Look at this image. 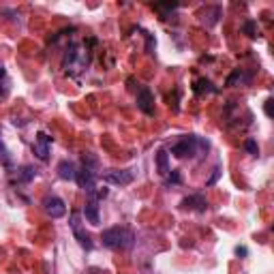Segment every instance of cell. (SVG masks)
<instances>
[{
  "mask_svg": "<svg viewBox=\"0 0 274 274\" xmlns=\"http://www.w3.org/2000/svg\"><path fill=\"white\" fill-rule=\"evenodd\" d=\"M90 62V54L88 50L79 48L77 43L69 45L67 51H65V58H62V69L69 73V75H77L81 73Z\"/></svg>",
  "mask_w": 274,
  "mask_h": 274,
  "instance_id": "1",
  "label": "cell"
},
{
  "mask_svg": "<svg viewBox=\"0 0 274 274\" xmlns=\"http://www.w3.org/2000/svg\"><path fill=\"white\" fill-rule=\"evenodd\" d=\"M101 240H103V247H107V249L125 250V249L133 247L135 236H133V231L126 229V227H109V229H105L101 234Z\"/></svg>",
  "mask_w": 274,
  "mask_h": 274,
  "instance_id": "2",
  "label": "cell"
},
{
  "mask_svg": "<svg viewBox=\"0 0 274 274\" xmlns=\"http://www.w3.org/2000/svg\"><path fill=\"white\" fill-rule=\"evenodd\" d=\"M197 148L208 150L210 146H208V142H203L199 137H184V139H180L178 144L172 146V154L178 156V159H186V156L197 154Z\"/></svg>",
  "mask_w": 274,
  "mask_h": 274,
  "instance_id": "3",
  "label": "cell"
},
{
  "mask_svg": "<svg viewBox=\"0 0 274 274\" xmlns=\"http://www.w3.org/2000/svg\"><path fill=\"white\" fill-rule=\"evenodd\" d=\"M71 229H73L75 240H77L86 250H92V247H95V244H92V238L86 234V229L81 227V214L79 212H73L71 214Z\"/></svg>",
  "mask_w": 274,
  "mask_h": 274,
  "instance_id": "4",
  "label": "cell"
},
{
  "mask_svg": "<svg viewBox=\"0 0 274 274\" xmlns=\"http://www.w3.org/2000/svg\"><path fill=\"white\" fill-rule=\"evenodd\" d=\"M50 146H51V137L48 135V133H39L37 139H34V144H32L34 156H37L39 161L48 163L50 161Z\"/></svg>",
  "mask_w": 274,
  "mask_h": 274,
  "instance_id": "5",
  "label": "cell"
},
{
  "mask_svg": "<svg viewBox=\"0 0 274 274\" xmlns=\"http://www.w3.org/2000/svg\"><path fill=\"white\" fill-rule=\"evenodd\" d=\"M103 180L107 184H118V186H126L135 180V174L131 170H109L107 174L103 176Z\"/></svg>",
  "mask_w": 274,
  "mask_h": 274,
  "instance_id": "6",
  "label": "cell"
},
{
  "mask_svg": "<svg viewBox=\"0 0 274 274\" xmlns=\"http://www.w3.org/2000/svg\"><path fill=\"white\" fill-rule=\"evenodd\" d=\"M43 210L48 212V217H51V219H60V217H65V214H67L65 201H62L60 197H56V195L45 197V199H43Z\"/></svg>",
  "mask_w": 274,
  "mask_h": 274,
  "instance_id": "7",
  "label": "cell"
},
{
  "mask_svg": "<svg viewBox=\"0 0 274 274\" xmlns=\"http://www.w3.org/2000/svg\"><path fill=\"white\" fill-rule=\"evenodd\" d=\"M75 180H77V184L86 191V193H90V195L95 193V189H97V174H95V170L81 167V170H77V176H75Z\"/></svg>",
  "mask_w": 274,
  "mask_h": 274,
  "instance_id": "8",
  "label": "cell"
},
{
  "mask_svg": "<svg viewBox=\"0 0 274 274\" xmlns=\"http://www.w3.org/2000/svg\"><path fill=\"white\" fill-rule=\"evenodd\" d=\"M137 107L142 109L146 116H152L154 114V95L148 88H142L137 92Z\"/></svg>",
  "mask_w": 274,
  "mask_h": 274,
  "instance_id": "9",
  "label": "cell"
},
{
  "mask_svg": "<svg viewBox=\"0 0 274 274\" xmlns=\"http://www.w3.org/2000/svg\"><path fill=\"white\" fill-rule=\"evenodd\" d=\"M182 208L203 212V210L208 208V201H206V197L199 195V193H197V195H189V197H184V199H182Z\"/></svg>",
  "mask_w": 274,
  "mask_h": 274,
  "instance_id": "10",
  "label": "cell"
},
{
  "mask_svg": "<svg viewBox=\"0 0 274 274\" xmlns=\"http://www.w3.org/2000/svg\"><path fill=\"white\" fill-rule=\"evenodd\" d=\"M58 176H60L62 180H75V176H77V167H75L73 161H60L58 163Z\"/></svg>",
  "mask_w": 274,
  "mask_h": 274,
  "instance_id": "11",
  "label": "cell"
},
{
  "mask_svg": "<svg viewBox=\"0 0 274 274\" xmlns=\"http://www.w3.org/2000/svg\"><path fill=\"white\" fill-rule=\"evenodd\" d=\"M84 217H86V221H88L90 225H99V223H101V214H99V206H97L95 199H90L88 203H86Z\"/></svg>",
  "mask_w": 274,
  "mask_h": 274,
  "instance_id": "12",
  "label": "cell"
},
{
  "mask_svg": "<svg viewBox=\"0 0 274 274\" xmlns=\"http://www.w3.org/2000/svg\"><path fill=\"white\" fill-rule=\"evenodd\" d=\"M34 178H37V170H34L32 165H22L20 170H17V180H20V182H30Z\"/></svg>",
  "mask_w": 274,
  "mask_h": 274,
  "instance_id": "13",
  "label": "cell"
},
{
  "mask_svg": "<svg viewBox=\"0 0 274 274\" xmlns=\"http://www.w3.org/2000/svg\"><path fill=\"white\" fill-rule=\"evenodd\" d=\"M156 170H159L161 176H167V174H170V163H167L165 150H159V152H156Z\"/></svg>",
  "mask_w": 274,
  "mask_h": 274,
  "instance_id": "14",
  "label": "cell"
},
{
  "mask_svg": "<svg viewBox=\"0 0 274 274\" xmlns=\"http://www.w3.org/2000/svg\"><path fill=\"white\" fill-rule=\"evenodd\" d=\"M238 81H240V84H242V81H250V75H247L242 69H236V71L227 77V86H236Z\"/></svg>",
  "mask_w": 274,
  "mask_h": 274,
  "instance_id": "15",
  "label": "cell"
},
{
  "mask_svg": "<svg viewBox=\"0 0 274 274\" xmlns=\"http://www.w3.org/2000/svg\"><path fill=\"white\" fill-rule=\"evenodd\" d=\"M242 30H244V34H247V37H250V39H255V37H257V22H253V20L244 22Z\"/></svg>",
  "mask_w": 274,
  "mask_h": 274,
  "instance_id": "16",
  "label": "cell"
},
{
  "mask_svg": "<svg viewBox=\"0 0 274 274\" xmlns=\"http://www.w3.org/2000/svg\"><path fill=\"white\" fill-rule=\"evenodd\" d=\"M219 15H221V7H212L210 11H206V13H203V20H206V17H210L208 26H214L219 22Z\"/></svg>",
  "mask_w": 274,
  "mask_h": 274,
  "instance_id": "17",
  "label": "cell"
},
{
  "mask_svg": "<svg viewBox=\"0 0 274 274\" xmlns=\"http://www.w3.org/2000/svg\"><path fill=\"white\" fill-rule=\"evenodd\" d=\"M203 90H206V92H214L212 84H210V79H197L195 81V92H197V95H201Z\"/></svg>",
  "mask_w": 274,
  "mask_h": 274,
  "instance_id": "18",
  "label": "cell"
},
{
  "mask_svg": "<svg viewBox=\"0 0 274 274\" xmlns=\"http://www.w3.org/2000/svg\"><path fill=\"white\" fill-rule=\"evenodd\" d=\"M167 176H170L167 184H180V182H182V176H180L178 170H170V174H167Z\"/></svg>",
  "mask_w": 274,
  "mask_h": 274,
  "instance_id": "19",
  "label": "cell"
},
{
  "mask_svg": "<svg viewBox=\"0 0 274 274\" xmlns=\"http://www.w3.org/2000/svg\"><path fill=\"white\" fill-rule=\"evenodd\" d=\"M244 148H247V152L255 154V156L259 154V146H257V142H255V139H249V142L244 144Z\"/></svg>",
  "mask_w": 274,
  "mask_h": 274,
  "instance_id": "20",
  "label": "cell"
},
{
  "mask_svg": "<svg viewBox=\"0 0 274 274\" xmlns=\"http://www.w3.org/2000/svg\"><path fill=\"white\" fill-rule=\"evenodd\" d=\"M81 161H84V167H88V170L97 167V159H95V156H92L90 152H86L84 156H81Z\"/></svg>",
  "mask_w": 274,
  "mask_h": 274,
  "instance_id": "21",
  "label": "cell"
},
{
  "mask_svg": "<svg viewBox=\"0 0 274 274\" xmlns=\"http://www.w3.org/2000/svg\"><path fill=\"white\" fill-rule=\"evenodd\" d=\"M154 9H156V11H176V9H178V4H176V2H167V4H154Z\"/></svg>",
  "mask_w": 274,
  "mask_h": 274,
  "instance_id": "22",
  "label": "cell"
},
{
  "mask_svg": "<svg viewBox=\"0 0 274 274\" xmlns=\"http://www.w3.org/2000/svg\"><path fill=\"white\" fill-rule=\"evenodd\" d=\"M219 176H221V167H214V170H212V176H210V180H208V186H212L214 182H217V180H219Z\"/></svg>",
  "mask_w": 274,
  "mask_h": 274,
  "instance_id": "23",
  "label": "cell"
},
{
  "mask_svg": "<svg viewBox=\"0 0 274 274\" xmlns=\"http://www.w3.org/2000/svg\"><path fill=\"white\" fill-rule=\"evenodd\" d=\"M107 195H109V191H107V189H101V191H95V193H92V197H95V201H97V199H105Z\"/></svg>",
  "mask_w": 274,
  "mask_h": 274,
  "instance_id": "24",
  "label": "cell"
},
{
  "mask_svg": "<svg viewBox=\"0 0 274 274\" xmlns=\"http://www.w3.org/2000/svg\"><path fill=\"white\" fill-rule=\"evenodd\" d=\"M266 114L272 116V99H268V101H266Z\"/></svg>",
  "mask_w": 274,
  "mask_h": 274,
  "instance_id": "25",
  "label": "cell"
},
{
  "mask_svg": "<svg viewBox=\"0 0 274 274\" xmlns=\"http://www.w3.org/2000/svg\"><path fill=\"white\" fill-rule=\"evenodd\" d=\"M0 156L4 159V163H9V159H7V152H4V148H2V142H0Z\"/></svg>",
  "mask_w": 274,
  "mask_h": 274,
  "instance_id": "26",
  "label": "cell"
},
{
  "mask_svg": "<svg viewBox=\"0 0 274 274\" xmlns=\"http://www.w3.org/2000/svg\"><path fill=\"white\" fill-rule=\"evenodd\" d=\"M88 274H101V270L99 268H88Z\"/></svg>",
  "mask_w": 274,
  "mask_h": 274,
  "instance_id": "27",
  "label": "cell"
}]
</instances>
